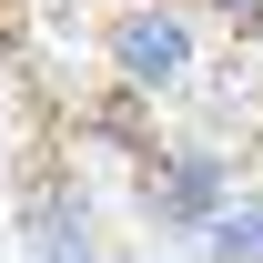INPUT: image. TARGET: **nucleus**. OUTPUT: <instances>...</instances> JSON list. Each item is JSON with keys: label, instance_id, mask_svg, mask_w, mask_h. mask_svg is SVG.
<instances>
[{"label": "nucleus", "instance_id": "nucleus-1", "mask_svg": "<svg viewBox=\"0 0 263 263\" xmlns=\"http://www.w3.org/2000/svg\"><path fill=\"white\" fill-rule=\"evenodd\" d=\"M213 61V31L193 21V0H111L101 10V81L132 101H182Z\"/></svg>", "mask_w": 263, "mask_h": 263}, {"label": "nucleus", "instance_id": "nucleus-4", "mask_svg": "<svg viewBox=\"0 0 263 263\" xmlns=\"http://www.w3.org/2000/svg\"><path fill=\"white\" fill-rule=\"evenodd\" d=\"M193 263H263V182H243V193L193 233Z\"/></svg>", "mask_w": 263, "mask_h": 263}, {"label": "nucleus", "instance_id": "nucleus-5", "mask_svg": "<svg viewBox=\"0 0 263 263\" xmlns=\"http://www.w3.org/2000/svg\"><path fill=\"white\" fill-rule=\"evenodd\" d=\"M91 132L111 142V152H132V162H142V152L162 142V122H152V101H132V91H111V81H101V101H91Z\"/></svg>", "mask_w": 263, "mask_h": 263}, {"label": "nucleus", "instance_id": "nucleus-2", "mask_svg": "<svg viewBox=\"0 0 263 263\" xmlns=\"http://www.w3.org/2000/svg\"><path fill=\"white\" fill-rule=\"evenodd\" d=\"M233 193H243V162H233V142H213V132H162L132 162V213L162 233V243H182V253H193V233Z\"/></svg>", "mask_w": 263, "mask_h": 263}, {"label": "nucleus", "instance_id": "nucleus-3", "mask_svg": "<svg viewBox=\"0 0 263 263\" xmlns=\"http://www.w3.org/2000/svg\"><path fill=\"white\" fill-rule=\"evenodd\" d=\"M21 243L31 263H111V233H101V202L81 172H31V193H21Z\"/></svg>", "mask_w": 263, "mask_h": 263}, {"label": "nucleus", "instance_id": "nucleus-6", "mask_svg": "<svg viewBox=\"0 0 263 263\" xmlns=\"http://www.w3.org/2000/svg\"><path fill=\"white\" fill-rule=\"evenodd\" d=\"M202 31H233V41H263V0H193Z\"/></svg>", "mask_w": 263, "mask_h": 263}]
</instances>
